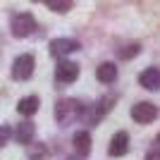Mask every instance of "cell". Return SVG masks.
<instances>
[{"mask_svg":"<svg viewBox=\"0 0 160 160\" xmlns=\"http://www.w3.org/2000/svg\"><path fill=\"white\" fill-rule=\"evenodd\" d=\"M81 115V103L74 98H62L58 105H55V120L60 124H69Z\"/></svg>","mask_w":160,"mask_h":160,"instance_id":"cell-1","label":"cell"},{"mask_svg":"<svg viewBox=\"0 0 160 160\" xmlns=\"http://www.w3.org/2000/svg\"><path fill=\"white\" fill-rule=\"evenodd\" d=\"M10 29H12V33L17 36V38H24V36H29V33H33V29H36V19H33L31 12H19V14H14V17H12Z\"/></svg>","mask_w":160,"mask_h":160,"instance_id":"cell-2","label":"cell"},{"mask_svg":"<svg viewBox=\"0 0 160 160\" xmlns=\"http://www.w3.org/2000/svg\"><path fill=\"white\" fill-rule=\"evenodd\" d=\"M33 65H36V62H33V55H19L12 65V77L17 81H27L33 74Z\"/></svg>","mask_w":160,"mask_h":160,"instance_id":"cell-3","label":"cell"},{"mask_svg":"<svg viewBox=\"0 0 160 160\" xmlns=\"http://www.w3.org/2000/svg\"><path fill=\"white\" fill-rule=\"evenodd\" d=\"M132 117L134 122H139V124H148V122H153L155 117H158V108L153 105V103H136V105L132 108Z\"/></svg>","mask_w":160,"mask_h":160,"instance_id":"cell-4","label":"cell"},{"mask_svg":"<svg viewBox=\"0 0 160 160\" xmlns=\"http://www.w3.org/2000/svg\"><path fill=\"white\" fill-rule=\"evenodd\" d=\"M55 77H58V81H62V84H72V81H77V77H79V67L74 65V62L65 60V62L58 65Z\"/></svg>","mask_w":160,"mask_h":160,"instance_id":"cell-5","label":"cell"},{"mask_svg":"<svg viewBox=\"0 0 160 160\" xmlns=\"http://www.w3.org/2000/svg\"><path fill=\"white\" fill-rule=\"evenodd\" d=\"M79 50V41L74 38H55L50 41V53L53 55H69Z\"/></svg>","mask_w":160,"mask_h":160,"instance_id":"cell-6","label":"cell"},{"mask_svg":"<svg viewBox=\"0 0 160 160\" xmlns=\"http://www.w3.org/2000/svg\"><path fill=\"white\" fill-rule=\"evenodd\" d=\"M139 84L146 91H158L160 88V69L158 67H148V69H143L139 77Z\"/></svg>","mask_w":160,"mask_h":160,"instance_id":"cell-7","label":"cell"},{"mask_svg":"<svg viewBox=\"0 0 160 160\" xmlns=\"http://www.w3.org/2000/svg\"><path fill=\"white\" fill-rule=\"evenodd\" d=\"M129 151V134L127 132H117L112 136V141H110V148H108V153L115 155V158H120V155H124Z\"/></svg>","mask_w":160,"mask_h":160,"instance_id":"cell-8","label":"cell"},{"mask_svg":"<svg viewBox=\"0 0 160 160\" xmlns=\"http://www.w3.org/2000/svg\"><path fill=\"white\" fill-rule=\"evenodd\" d=\"M38 96H27V98H22L19 103H17V110H19V115H24V117H31V115L38 112Z\"/></svg>","mask_w":160,"mask_h":160,"instance_id":"cell-9","label":"cell"},{"mask_svg":"<svg viewBox=\"0 0 160 160\" xmlns=\"http://www.w3.org/2000/svg\"><path fill=\"white\" fill-rule=\"evenodd\" d=\"M72 146H74L77 153L86 155L88 151H91V134H88V132H77L72 136Z\"/></svg>","mask_w":160,"mask_h":160,"instance_id":"cell-10","label":"cell"},{"mask_svg":"<svg viewBox=\"0 0 160 160\" xmlns=\"http://www.w3.org/2000/svg\"><path fill=\"white\" fill-rule=\"evenodd\" d=\"M96 77H98V81H103V84H112V81L117 79V67H115L112 62H103V65L96 69Z\"/></svg>","mask_w":160,"mask_h":160,"instance_id":"cell-11","label":"cell"},{"mask_svg":"<svg viewBox=\"0 0 160 160\" xmlns=\"http://www.w3.org/2000/svg\"><path fill=\"white\" fill-rule=\"evenodd\" d=\"M33 134H36V129H33V124L31 122H22L19 127H17V132H14V139L19 141V143H31V139H33Z\"/></svg>","mask_w":160,"mask_h":160,"instance_id":"cell-12","label":"cell"},{"mask_svg":"<svg viewBox=\"0 0 160 160\" xmlns=\"http://www.w3.org/2000/svg\"><path fill=\"white\" fill-rule=\"evenodd\" d=\"M29 158L31 160H43L46 158V146L43 143H29Z\"/></svg>","mask_w":160,"mask_h":160,"instance_id":"cell-13","label":"cell"},{"mask_svg":"<svg viewBox=\"0 0 160 160\" xmlns=\"http://www.w3.org/2000/svg\"><path fill=\"white\" fill-rule=\"evenodd\" d=\"M50 10H55V12H67V10H72V2L69 0H48L46 2Z\"/></svg>","mask_w":160,"mask_h":160,"instance_id":"cell-14","label":"cell"},{"mask_svg":"<svg viewBox=\"0 0 160 160\" xmlns=\"http://www.w3.org/2000/svg\"><path fill=\"white\" fill-rule=\"evenodd\" d=\"M132 55H139V43H132V46H127L124 50H120V58H124V60H129Z\"/></svg>","mask_w":160,"mask_h":160,"instance_id":"cell-15","label":"cell"},{"mask_svg":"<svg viewBox=\"0 0 160 160\" xmlns=\"http://www.w3.org/2000/svg\"><path fill=\"white\" fill-rule=\"evenodd\" d=\"M10 136H12V129H10V127H0V148L10 141Z\"/></svg>","mask_w":160,"mask_h":160,"instance_id":"cell-16","label":"cell"},{"mask_svg":"<svg viewBox=\"0 0 160 160\" xmlns=\"http://www.w3.org/2000/svg\"><path fill=\"white\" fill-rule=\"evenodd\" d=\"M67 160H79V158H67Z\"/></svg>","mask_w":160,"mask_h":160,"instance_id":"cell-17","label":"cell"}]
</instances>
